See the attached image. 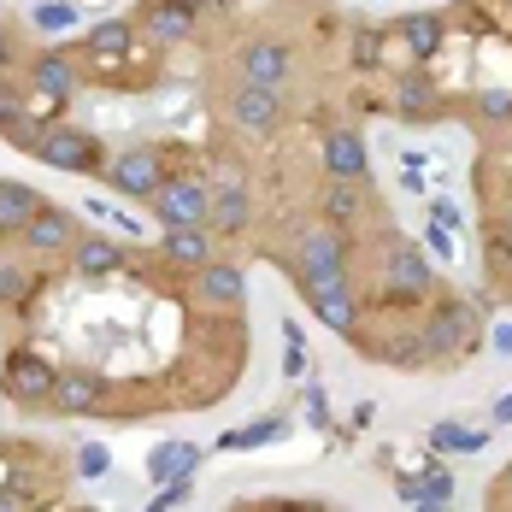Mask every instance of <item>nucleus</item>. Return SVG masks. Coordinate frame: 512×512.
Segmentation results:
<instances>
[{
  "instance_id": "40",
  "label": "nucleus",
  "mask_w": 512,
  "mask_h": 512,
  "mask_svg": "<svg viewBox=\"0 0 512 512\" xmlns=\"http://www.w3.org/2000/svg\"><path fill=\"white\" fill-rule=\"evenodd\" d=\"M489 342H495V354H512V324H495Z\"/></svg>"
},
{
  "instance_id": "16",
  "label": "nucleus",
  "mask_w": 512,
  "mask_h": 512,
  "mask_svg": "<svg viewBox=\"0 0 512 512\" xmlns=\"http://www.w3.org/2000/svg\"><path fill=\"white\" fill-rule=\"evenodd\" d=\"M248 218H254V206H248L242 183H212V206H206L212 230H248Z\"/></svg>"
},
{
  "instance_id": "31",
  "label": "nucleus",
  "mask_w": 512,
  "mask_h": 512,
  "mask_svg": "<svg viewBox=\"0 0 512 512\" xmlns=\"http://www.w3.org/2000/svg\"><path fill=\"white\" fill-rule=\"evenodd\" d=\"M477 118L507 124V118H512V89H483V95H477Z\"/></svg>"
},
{
  "instance_id": "22",
  "label": "nucleus",
  "mask_w": 512,
  "mask_h": 512,
  "mask_svg": "<svg viewBox=\"0 0 512 512\" xmlns=\"http://www.w3.org/2000/svg\"><path fill=\"white\" fill-rule=\"evenodd\" d=\"M195 465H201V448L195 442H159L148 471H154V483H171V477H189Z\"/></svg>"
},
{
  "instance_id": "20",
  "label": "nucleus",
  "mask_w": 512,
  "mask_h": 512,
  "mask_svg": "<svg viewBox=\"0 0 512 512\" xmlns=\"http://www.w3.org/2000/svg\"><path fill=\"white\" fill-rule=\"evenodd\" d=\"M0 130H6V136L24 148V154H36V142H42V130L24 118V95H18L12 83H0Z\"/></svg>"
},
{
  "instance_id": "13",
  "label": "nucleus",
  "mask_w": 512,
  "mask_h": 512,
  "mask_svg": "<svg viewBox=\"0 0 512 512\" xmlns=\"http://www.w3.org/2000/svg\"><path fill=\"white\" fill-rule=\"evenodd\" d=\"M307 307L324 318V330H336V336H354L359 330V301H354V283H342V289H318L307 295Z\"/></svg>"
},
{
  "instance_id": "23",
  "label": "nucleus",
  "mask_w": 512,
  "mask_h": 512,
  "mask_svg": "<svg viewBox=\"0 0 512 512\" xmlns=\"http://www.w3.org/2000/svg\"><path fill=\"white\" fill-rule=\"evenodd\" d=\"M401 501H418V507H448V501H454V477H448V465H430V471H424V483L401 477Z\"/></svg>"
},
{
  "instance_id": "25",
  "label": "nucleus",
  "mask_w": 512,
  "mask_h": 512,
  "mask_svg": "<svg viewBox=\"0 0 512 512\" xmlns=\"http://www.w3.org/2000/svg\"><path fill=\"white\" fill-rule=\"evenodd\" d=\"M401 42H407L418 59L442 53V18H436V12H412V18H401Z\"/></svg>"
},
{
  "instance_id": "41",
  "label": "nucleus",
  "mask_w": 512,
  "mask_h": 512,
  "mask_svg": "<svg viewBox=\"0 0 512 512\" xmlns=\"http://www.w3.org/2000/svg\"><path fill=\"white\" fill-rule=\"evenodd\" d=\"M436 224H448V230H454V224H460V206H454V201H436Z\"/></svg>"
},
{
  "instance_id": "43",
  "label": "nucleus",
  "mask_w": 512,
  "mask_h": 512,
  "mask_svg": "<svg viewBox=\"0 0 512 512\" xmlns=\"http://www.w3.org/2000/svg\"><path fill=\"white\" fill-rule=\"evenodd\" d=\"M6 65H12V42H6V36H0V71H6Z\"/></svg>"
},
{
  "instance_id": "38",
  "label": "nucleus",
  "mask_w": 512,
  "mask_h": 512,
  "mask_svg": "<svg viewBox=\"0 0 512 512\" xmlns=\"http://www.w3.org/2000/svg\"><path fill=\"white\" fill-rule=\"evenodd\" d=\"M424 248H430L436 259H454V242H448V224H430V230H424Z\"/></svg>"
},
{
  "instance_id": "11",
  "label": "nucleus",
  "mask_w": 512,
  "mask_h": 512,
  "mask_svg": "<svg viewBox=\"0 0 512 512\" xmlns=\"http://www.w3.org/2000/svg\"><path fill=\"white\" fill-rule=\"evenodd\" d=\"M289 65H295V59H289L283 42H248V48H242V77H248V83L283 89V83H289Z\"/></svg>"
},
{
  "instance_id": "18",
  "label": "nucleus",
  "mask_w": 512,
  "mask_h": 512,
  "mask_svg": "<svg viewBox=\"0 0 512 512\" xmlns=\"http://www.w3.org/2000/svg\"><path fill=\"white\" fill-rule=\"evenodd\" d=\"M42 212V195L30 189V183H0V236H24V224Z\"/></svg>"
},
{
  "instance_id": "4",
  "label": "nucleus",
  "mask_w": 512,
  "mask_h": 512,
  "mask_svg": "<svg viewBox=\"0 0 512 512\" xmlns=\"http://www.w3.org/2000/svg\"><path fill=\"white\" fill-rule=\"evenodd\" d=\"M471 342H477V318H471V307L448 301V307H436V312H430V324H424V348H430V359L465 354Z\"/></svg>"
},
{
  "instance_id": "17",
  "label": "nucleus",
  "mask_w": 512,
  "mask_h": 512,
  "mask_svg": "<svg viewBox=\"0 0 512 512\" xmlns=\"http://www.w3.org/2000/svg\"><path fill=\"white\" fill-rule=\"evenodd\" d=\"M148 36L154 42H189L195 36V6L189 0H154L148 6Z\"/></svg>"
},
{
  "instance_id": "32",
  "label": "nucleus",
  "mask_w": 512,
  "mask_h": 512,
  "mask_svg": "<svg viewBox=\"0 0 512 512\" xmlns=\"http://www.w3.org/2000/svg\"><path fill=\"white\" fill-rule=\"evenodd\" d=\"M89 218H101V224H112L118 236H142V224H136L130 212H118V206H106V201H89Z\"/></svg>"
},
{
  "instance_id": "36",
  "label": "nucleus",
  "mask_w": 512,
  "mask_h": 512,
  "mask_svg": "<svg viewBox=\"0 0 512 512\" xmlns=\"http://www.w3.org/2000/svg\"><path fill=\"white\" fill-rule=\"evenodd\" d=\"M195 489H189V477H171V483H159V495H154V507L159 512H171V507H183Z\"/></svg>"
},
{
  "instance_id": "28",
  "label": "nucleus",
  "mask_w": 512,
  "mask_h": 512,
  "mask_svg": "<svg viewBox=\"0 0 512 512\" xmlns=\"http://www.w3.org/2000/svg\"><path fill=\"white\" fill-rule=\"evenodd\" d=\"M324 212H330L336 224H348V218H354V212H359V189H354V177H336V183H330V195H324Z\"/></svg>"
},
{
  "instance_id": "26",
  "label": "nucleus",
  "mask_w": 512,
  "mask_h": 512,
  "mask_svg": "<svg viewBox=\"0 0 512 512\" xmlns=\"http://www.w3.org/2000/svg\"><path fill=\"white\" fill-rule=\"evenodd\" d=\"M283 430H289L283 418H259V424H248V430H224V436H218V448H224V454H242V448H265V442H277Z\"/></svg>"
},
{
  "instance_id": "8",
  "label": "nucleus",
  "mask_w": 512,
  "mask_h": 512,
  "mask_svg": "<svg viewBox=\"0 0 512 512\" xmlns=\"http://www.w3.org/2000/svg\"><path fill=\"white\" fill-rule=\"evenodd\" d=\"M277 112H283V101H277V89H265V83H248V77H242V89L230 95V118H236L248 136L277 130Z\"/></svg>"
},
{
  "instance_id": "44",
  "label": "nucleus",
  "mask_w": 512,
  "mask_h": 512,
  "mask_svg": "<svg viewBox=\"0 0 512 512\" xmlns=\"http://www.w3.org/2000/svg\"><path fill=\"white\" fill-rule=\"evenodd\" d=\"M501 477H507V495H512V465H507V471H501Z\"/></svg>"
},
{
  "instance_id": "30",
  "label": "nucleus",
  "mask_w": 512,
  "mask_h": 512,
  "mask_svg": "<svg viewBox=\"0 0 512 512\" xmlns=\"http://www.w3.org/2000/svg\"><path fill=\"white\" fill-rule=\"evenodd\" d=\"M283 336H289V354H283V377L295 383V377H307V336H301V324H283Z\"/></svg>"
},
{
  "instance_id": "14",
  "label": "nucleus",
  "mask_w": 512,
  "mask_h": 512,
  "mask_svg": "<svg viewBox=\"0 0 512 512\" xmlns=\"http://www.w3.org/2000/svg\"><path fill=\"white\" fill-rule=\"evenodd\" d=\"M324 165L336 171V177H365L371 171V154H365V142H359V130H330L324 136Z\"/></svg>"
},
{
  "instance_id": "34",
  "label": "nucleus",
  "mask_w": 512,
  "mask_h": 512,
  "mask_svg": "<svg viewBox=\"0 0 512 512\" xmlns=\"http://www.w3.org/2000/svg\"><path fill=\"white\" fill-rule=\"evenodd\" d=\"M24 289H30V277H24V265H12V259H0V301H24Z\"/></svg>"
},
{
  "instance_id": "1",
  "label": "nucleus",
  "mask_w": 512,
  "mask_h": 512,
  "mask_svg": "<svg viewBox=\"0 0 512 512\" xmlns=\"http://www.w3.org/2000/svg\"><path fill=\"white\" fill-rule=\"evenodd\" d=\"M295 271H301V289L318 295V289H342L348 283V242L330 230V224H312L295 242Z\"/></svg>"
},
{
  "instance_id": "9",
  "label": "nucleus",
  "mask_w": 512,
  "mask_h": 512,
  "mask_svg": "<svg viewBox=\"0 0 512 512\" xmlns=\"http://www.w3.org/2000/svg\"><path fill=\"white\" fill-rule=\"evenodd\" d=\"M77 242V224H71V212H59V206H42L30 224H24V248L30 254H65Z\"/></svg>"
},
{
  "instance_id": "21",
  "label": "nucleus",
  "mask_w": 512,
  "mask_h": 512,
  "mask_svg": "<svg viewBox=\"0 0 512 512\" xmlns=\"http://www.w3.org/2000/svg\"><path fill=\"white\" fill-rule=\"evenodd\" d=\"M130 48H136V30H130L124 18H106V24H95V30H89V48H83V53H95L101 65H118Z\"/></svg>"
},
{
  "instance_id": "5",
  "label": "nucleus",
  "mask_w": 512,
  "mask_h": 512,
  "mask_svg": "<svg viewBox=\"0 0 512 512\" xmlns=\"http://www.w3.org/2000/svg\"><path fill=\"white\" fill-rule=\"evenodd\" d=\"M154 206L165 224H206V206H212V189L195 183V177H165L154 189Z\"/></svg>"
},
{
  "instance_id": "33",
  "label": "nucleus",
  "mask_w": 512,
  "mask_h": 512,
  "mask_svg": "<svg viewBox=\"0 0 512 512\" xmlns=\"http://www.w3.org/2000/svg\"><path fill=\"white\" fill-rule=\"evenodd\" d=\"M430 101H436V89H430V83L401 77V112H430Z\"/></svg>"
},
{
  "instance_id": "3",
  "label": "nucleus",
  "mask_w": 512,
  "mask_h": 512,
  "mask_svg": "<svg viewBox=\"0 0 512 512\" xmlns=\"http://www.w3.org/2000/svg\"><path fill=\"white\" fill-rule=\"evenodd\" d=\"M36 159H42V165H53V171H71V177L101 171V148H95V136H89V130H71V124H53V130H42Z\"/></svg>"
},
{
  "instance_id": "24",
  "label": "nucleus",
  "mask_w": 512,
  "mask_h": 512,
  "mask_svg": "<svg viewBox=\"0 0 512 512\" xmlns=\"http://www.w3.org/2000/svg\"><path fill=\"white\" fill-rule=\"evenodd\" d=\"M71 265H77L83 277H106V271H118V265H124V254H118L112 242H101V236H89V242L77 236V242H71Z\"/></svg>"
},
{
  "instance_id": "10",
  "label": "nucleus",
  "mask_w": 512,
  "mask_h": 512,
  "mask_svg": "<svg viewBox=\"0 0 512 512\" xmlns=\"http://www.w3.org/2000/svg\"><path fill=\"white\" fill-rule=\"evenodd\" d=\"M195 301H201V307H236V301H242V271L224 265V259L195 265Z\"/></svg>"
},
{
  "instance_id": "12",
  "label": "nucleus",
  "mask_w": 512,
  "mask_h": 512,
  "mask_svg": "<svg viewBox=\"0 0 512 512\" xmlns=\"http://www.w3.org/2000/svg\"><path fill=\"white\" fill-rule=\"evenodd\" d=\"M48 401L59 412H95L106 401V383H101V377H89V371H59Z\"/></svg>"
},
{
  "instance_id": "2",
  "label": "nucleus",
  "mask_w": 512,
  "mask_h": 512,
  "mask_svg": "<svg viewBox=\"0 0 512 512\" xmlns=\"http://www.w3.org/2000/svg\"><path fill=\"white\" fill-rule=\"evenodd\" d=\"M436 289V271H430V259L418 254V242H389V254H383V295L389 301H424Z\"/></svg>"
},
{
  "instance_id": "6",
  "label": "nucleus",
  "mask_w": 512,
  "mask_h": 512,
  "mask_svg": "<svg viewBox=\"0 0 512 512\" xmlns=\"http://www.w3.org/2000/svg\"><path fill=\"white\" fill-rule=\"evenodd\" d=\"M106 183H112L118 195H148V201H154V189L165 183L159 154H154V148H124V154L106 165Z\"/></svg>"
},
{
  "instance_id": "39",
  "label": "nucleus",
  "mask_w": 512,
  "mask_h": 512,
  "mask_svg": "<svg viewBox=\"0 0 512 512\" xmlns=\"http://www.w3.org/2000/svg\"><path fill=\"white\" fill-rule=\"evenodd\" d=\"M307 418L318 424V430L330 424V401H324V389H307Z\"/></svg>"
},
{
  "instance_id": "15",
  "label": "nucleus",
  "mask_w": 512,
  "mask_h": 512,
  "mask_svg": "<svg viewBox=\"0 0 512 512\" xmlns=\"http://www.w3.org/2000/svg\"><path fill=\"white\" fill-rule=\"evenodd\" d=\"M30 83H36V95H42L48 106H65V95L77 89V71H71L65 53H42V59L30 65Z\"/></svg>"
},
{
  "instance_id": "45",
  "label": "nucleus",
  "mask_w": 512,
  "mask_h": 512,
  "mask_svg": "<svg viewBox=\"0 0 512 512\" xmlns=\"http://www.w3.org/2000/svg\"><path fill=\"white\" fill-rule=\"evenodd\" d=\"M189 6H212V0H189Z\"/></svg>"
},
{
  "instance_id": "7",
  "label": "nucleus",
  "mask_w": 512,
  "mask_h": 512,
  "mask_svg": "<svg viewBox=\"0 0 512 512\" xmlns=\"http://www.w3.org/2000/svg\"><path fill=\"white\" fill-rule=\"evenodd\" d=\"M53 377H59V371H53L42 354H30V348H18V354L6 359V395H12V401H48Z\"/></svg>"
},
{
  "instance_id": "37",
  "label": "nucleus",
  "mask_w": 512,
  "mask_h": 512,
  "mask_svg": "<svg viewBox=\"0 0 512 512\" xmlns=\"http://www.w3.org/2000/svg\"><path fill=\"white\" fill-rule=\"evenodd\" d=\"M354 59H359V65H377V59H383V36H377V30H365V36L354 42Z\"/></svg>"
},
{
  "instance_id": "19",
  "label": "nucleus",
  "mask_w": 512,
  "mask_h": 512,
  "mask_svg": "<svg viewBox=\"0 0 512 512\" xmlns=\"http://www.w3.org/2000/svg\"><path fill=\"white\" fill-rule=\"evenodd\" d=\"M165 259L171 265H206L212 259V236H206V224H165Z\"/></svg>"
},
{
  "instance_id": "27",
  "label": "nucleus",
  "mask_w": 512,
  "mask_h": 512,
  "mask_svg": "<svg viewBox=\"0 0 512 512\" xmlns=\"http://www.w3.org/2000/svg\"><path fill=\"white\" fill-rule=\"evenodd\" d=\"M436 454H477L489 442V430H471V424H436Z\"/></svg>"
},
{
  "instance_id": "29",
  "label": "nucleus",
  "mask_w": 512,
  "mask_h": 512,
  "mask_svg": "<svg viewBox=\"0 0 512 512\" xmlns=\"http://www.w3.org/2000/svg\"><path fill=\"white\" fill-rule=\"evenodd\" d=\"M30 24H36V30H71V24H77V6H71V0H42V6L30 12Z\"/></svg>"
},
{
  "instance_id": "35",
  "label": "nucleus",
  "mask_w": 512,
  "mask_h": 512,
  "mask_svg": "<svg viewBox=\"0 0 512 512\" xmlns=\"http://www.w3.org/2000/svg\"><path fill=\"white\" fill-rule=\"evenodd\" d=\"M77 471H83V477H106V471H112V454H106L101 442H83V454H77Z\"/></svg>"
},
{
  "instance_id": "42",
  "label": "nucleus",
  "mask_w": 512,
  "mask_h": 512,
  "mask_svg": "<svg viewBox=\"0 0 512 512\" xmlns=\"http://www.w3.org/2000/svg\"><path fill=\"white\" fill-rule=\"evenodd\" d=\"M495 424H512V395H501V401H495Z\"/></svg>"
}]
</instances>
